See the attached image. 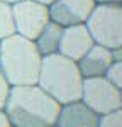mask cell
<instances>
[{
	"label": "cell",
	"mask_w": 122,
	"mask_h": 127,
	"mask_svg": "<svg viewBox=\"0 0 122 127\" xmlns=\"http://www.w3.org/2000/svg\"><path fill=\"white\" fill-rule=\"evenodd\" d=\"M61 105L39 85L10 87L3 112L12 127H54Z\"/></svg>",
	"instance_id": "1"
},
{
	"label": "cell",
	"mask_w": 122,
	"mask_h": 127,
	"mask_svg": "<svg viewBox=\"0 0 122 127\" xmlns=\"http://www.w3.org/2000/svg\"><path fill=\"white\" fill-rule=\"evenodd\" d=\"M42 56L36 42L19 34L0 41V69L10 87L37 85Z\"/></svg>",
	"instance_id": "2"
},
{
	"label": "cell",
	"mask_w": 122,
	"mask_h": 127,
	"mask_svg": "<svg viewBox=\"0 0 122 127\" xmlns=\"http://www.w3.org/2000/svg\"><path fill=\"white\" fill-rule=\"evenodd\" d=\"M37 85L60 105L81 100L83 76L80 68L76 61L61 56L60 53L42 56Z\"/></svg>",
	"instance_id": "3"
},
{
	"label": "cell",
	"mask_w": 122,
	"mask_h": 127,
	"mask_svg": "<svg viewBox=\"0 0 122 127\" xmlns=\"http://www.w3.org/2000/svg\"><path fill=\"white\" fill-rule=\"evenodd\" d=\"M85 26L95 44L107 49L122 48V3H97Z\"/></svg>",
	"instance_id": "4"
},
{
	"label": "cell",
	"mask_w": 122,
	"mask_h": 127,
	"mask_svg": "<svg viewBox=\"0 0 122 127\" xmlns=\"http://www.w3.org/2000/svg\"><path fill=\"white\" fill-rule=\"evenodd\" d=\"M81 102L95 114L103 115L122 107V90L112 85L105 76L83 78Z\"/></svg>",
	"instance_id": "5"
},
{
	"label": "cell",
	"mask_w": 122,
	"mask_h": 127,
	"mask_svg": "<svg viewBox=\"0 0 122 127\" xmlns=\"http://www.w3.org/2000/svg\"><path fill=\"white\" fill-rule=\"evenodd\" d=\"M14 14V26L15 34L26 39L34 41L44 26L49 22V7L37 3L34 0H22L19 3L12 5Z\"/></svg>",
	"instance_id": "6"
},
{
	"label": "cell",
	"mask_w": 122,
	"mask_h": 127,
	"mask_svg": "<svg viewBox=\"0 0 122 127\" xmlns=\"http://www.w3.org/2000/svg\"><path fill=\"white\" fill-rule=\"evenodd\" d=\"M95 5V0H54L49 5V19L61 27L85 24Z\"/></svg>",
	"instance_id": "7"
},
{
	"label": "cell",
	"mask_w": 122,
	"mask_h": 127,
	"mask_svg": "<svg viewBox=\"0 0 122 127\" xmlns=\"http://www.w3.org/2000/svg\"><path fill=\"white\" fill-rule=\"evenodd\" d=\"M93 44H95V41H93L90 31H88V27L85 24L68 26V27H63L58 53L61 56L78 63L90 51V48Z\"/></svg>",
	"instance_id": "8"
},
{
	"label": "cell",
	"mask_w": 122,
	"mask_h": 127,
	"mask_svg": "<svg viewBox=\"0 0 122 127\" xmlns=\"http://www.w3.org/2000/svg\"><path fill=\"white\" fill-rule=\"evenodd\" d=\"M100 115L81 100L61 105L56 127H98Z\"/></svg>",
	"instance_id": "9"
},
{
	"label": "cell",
	"mask_w": 122,
	"mask_h": 127,
	"mask_svg": "<svg viewBox=\"0 0 122 127\" xmlns=\"http://www.w3.org/2000/svg\"><path fill=\"white\" fill-rule=\"evenodd\" d=\"M112 51L103 48L100 44H93L90 51L76 63L83 78H93V76H105L109 66L112 64Z\"/></svg>",
	"instance_id": "10"
},
{
	"label": "cell",
	"mask_w": 122,
	"mask_h": 127,
	"mask_svg": "<svg viewBox=\"0 0 122 127\" xmlns=\"http://www.w3.org/2000/svg\"><path fill=\"white\" fill-rule=\"evenodd\" d=\"M61 34H63V27L60 24L49 20L44 29L39 32V36L34 39L36 48L41 53V56H49V54H56L60 49L61 42Z\"/></svg>",
	"instance_id": "11"
},
{
	"label": "cell",
	"mask_w": 122,
	"mask_h": 127,
	"mask_svg": "<svg viewBox=\"0 0 122 127\" xmlns=\"http://www.w3.org/2000/svg\"><path fill=\"white\" fill-rule=\"evenodd\" d=\"M15 34V26H14V14H12V5L0 2V41Z\"/></svg>",
	"instance_id": "12"
},
{
	"label": "cell",
	"mask_w": 122,
	"mask_h": 127,
	"mask_svg": "<svg viewBox=\"0 0 122 127\" xmlns=\"http://www.w3.org/2000/svg\"><path fill=\"white\" fill-rule=\"evenodd\" d=\"M98 127H122V107L100 115Z\"/></svg>",
	"instance_id": "13"
},
{
	"label": "cell",
	"mask_w": 122,
	"mask_h": 127,
	"mask_svg": "<svg viewBox=\"0 0 122 127\" xmlns=\"http://www.w3.org/2000/svg\"><path fill=\"white\" fill-rule=\"evenodd\" d=\"M105 78L119 90H122V61H112V64L105 73Z\"/></svg>",
	"instance_id": "14"
},
{
	"label": "cell",
	"mask_w": 122,
	"mask_h": 127,
	"mask_svg": "<svg viewBox=\"0 0 122 127\" xmlns=\"http://www.w3.org/2000/svg\"><path fill=\"white\" fill-rule=\"evenodd\" d=\"M9 92H10V85L7 78L3 76L2 69H0V110H3V107H5V102L9 98Z\"/></svg>",
	"instance_id": "15"
},
{
	"label": "cell",
	"mask_w": 122,
	"mask_h": 127,
	"mask_svg": "<svg viewBox=\"0 0 122 127\" xmlns=\"http://www.w3.org/2000/svg\"><path fill=\"white\" fill-rule=\"evenodd\" d=\"M0 127H12L9 122V117H7V114L3 110H0Z\"/></svg>",
	"instance_id": "16"
},
{
	"label": "cell",
	"mask_w": 122,
	"mask_h": 127,
	"mask_svg": "<svg viewBox=\"0 0 122 127\" xmlns=\"http://www.w3.org/2000/svg\"><path fill=\"white\" fill-rule=\"evenodd\" d=\"M112 51V59L114 61H122V48H115L110 49Z\"/></svg>",
	"instance_id": "17"
},
{
	"label": "cell",
	"mask_w": 122,
	"mask_h": 127,
	"mask_svg": "<svg viewBox=\"0 0 122 127\" xmlns=\"http://www.w3.org/2000/svg\"><path fill=\"white\" fill-rule=\"evenodd\" d=\"M95 3H122V0H95Z\"/></svg>",
	"instance_id": "18"
},
{
	"label": "cell",
	"mask_w": 122,
	"mask_h": 127,
	"mask_svg": "<svg viewBox=\"0 0 122 127\" xmlns=\"http://www.w3.org/2000/svg\"><path fill=\"white\" fill-rule=\"evenodd\" d=\"M34 2H37V3H42V5H46V7H49L54 0H34Z\"/></svg>",
	"instance_id": "19"
},
{
	"label": "cell",
	"mask_w": 122,
	"mask_h": 127,
	"mask_svg": "<svg viewBox=\"0 0 122 127\" xmlns=\"http://www.w3.org/2000/svg\"><path fill=\"white\" fill-rule=\"evenodd\" d=\"M0 2H5V3H9V5H15V3H19L22 0H0Z\"/></svg>",
	"instance_id": "20"
},
{
	"label": "cell",
	"mask_w": 122,
	"mask_h": 127,
	"mask_svg": "<svg viewBox=\"0 0 122 127\" xmlns=\"http://www.w3.org/2000/svg\"><path fill=\"white\" fill-rule=\"evenodd\" d=\"M54 127H56V126H54Z\"/></svg>",
	"instance_id": "21"
}]
</instances>
